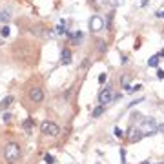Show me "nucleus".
Listing matches in <instances>:
<instances>
[{
	"mask_svg": "<svg viewBox=\"0 0 164 164\" xmlns=\"http://www.w3.org/2000/svg\"><path fill=\"white\" fill-rule=\"evenodd\" d=\"M20 157V146L17 142H9L6 148H4V159H6L7 164H15Z\"/></svg>",
	"mask_w": 164,
	"mask_h": 164,
	"instance_id": "f257e3e1",
	"label": "nucleus"
},
{
	"mask_svg": "<svg viewBox=\"0 0 164 164\" xmlns=\"http://www.w3.org/2000/svg\"><path fill=\"white\" fill-rule=\"evenodd\" d=\"M157 120L155 118H144L142 124H141V131L142 135H155L157 133Z\"/></svg>",
	"mask_w": 164,
	"mask_h": 164,
	"instance_id": "f03ea898",
	"label": "nucleus"
},
{
	"mask_svg": "<svg viewBox=\"0 0 164 164\" xmlns=\"http://www.w3.org/2000/svg\"><path fill=\"white\" fill-rule=\"evenodd\" d=\"M40 130H42V133H44V135H48V137H57L58 133H60V128H58L55 122H51V120H46V122H42Z\"/></svg>",
	"mask_w": 164,
	"mask_h": 164,
	"instance_id": "7ed1b4c3",
	"label": "nucleus"
},
{
	"mask_svg": "<svg viewBox=\"0 0 164 164\" xmlns=\"http://www.w3.org/2000/svg\"><path fill=\"white\" fill-rule=\"evenodd\" d=\"M89 29H91V31H102L104 29V20L100 17H91L89 18Z\"/></svg>",
	"mask_w": 164,
	"mask_h": 164,
	"instance_id": "20e7f679",
	"label": "nucleus"
},
{
	"mask_svg": "<svg viewBox=\"0 0 164 164\" xmlns=\"http://www.w3.org/2000/svg\"><path fill=\"white\" fill-rule=\"evenodd\" d=\"M111 100H113V91H111V88L102 89L100 95H98V102H100L102 106H106V104H108V102H111Z\"/></svg>",
	"mask_w": 164,
	"mask_h": 164,
	"instance_id": "39448f33",
	"label": "nucleus"
},
{
	"mask_svg": "<svg viewBox=\"0 0 164 164\" xmlns=\"http://www.w3.org/2000/svg\"><path fill=\"white\" fill-rule=\"evenodd\" d=\"M29 98H31L33 102H42L44 98V93L40 88H31V91H29Z\"/></svg>",
	"mask_w": 164,
	"mask_h": 164,
	"instance_id": "423d86ee",
	"label": "nucleus"
},
{
	"mask_svg": "<svg viewBox=\"0 0 164 164\" xmlns=\"http://www.w3.org/2000/svg\"><path fill=\"white\" fill-rule=\"evenodd\" d=\"M142 137H144V135H142L141 128H131V130H130V133H128V139H130L131 142H139Z\"/></svg>",
	"mask_w": 164,
	"mask_h": 164,
	"instance_id": "0eeeda50",
	"label": "nucleus"
},
{
	"mask_svg": "<svg viewBox=\"0 0 164 164\" xmlns=\"http://www.w3.org/2000/svg\"><path fill=\"white\" fill-rule=\"evenodd\" d=\"M60 60H62V64H71V51L69 49H62Z\"/></svg>",
	"mask_w": 164,
	"mask_h": 164,
	"instance_id": "6e6552de",
	"label": "nucleus"
},
{
	"mask_svg": "<svg viewBox=\"0 0 164 164\" xmlns=\"http://www.w3.org/2000/svg\"><path fill=\"white\" fill-rule=\"evenodd\" d=\"M33 126H35L33 118H26V120L22 122V128H24V130H26L27 133H29V131H33Z\"/></svg>",
	"mask_w": 164,
	"mask_h": 164,
	"instance_id": "1a4fd4ad",
	"label": "nucleus"
},
{
	"mask_svg": "<svg viewBox=\"0 0 164 164\" xmlns=\"http://www.w3.org/2000/svg\"><path fill=\"white\" fill-rule=\"evenodd\" d=\"M104 111H106V108H104L102 104H100V106H97V108H95V109H93V111H91V117H95V118H98V117H100V115H102Z\"/></svg>",
	"mask_w": 164,
	"mask_h": 164,
	"instance_id": "9d476101",
	"label": "nucleus"
},
{
	"mask_svg": "<svg viewBox=\"0 0 164 164\" xmlns=\"http://www.w3.org/2000/svg\"><path fill=\"white\" fill-rule=\"evenodd\" d=\"M9 20H11V15H9L7 11H0V22H2L4 26H6Z\"/></svg>",
	"mask_w": 164,
	"mask_h": 164,
	"instance_id": "9b49d317",
	"label": "nucleus"
},
{
	"mask_svg": "<svg viewBox=\"0 0 164 164\" xmlns=\"http://www.w3.org/2000/svg\"><path fill=\"white\" fill-rule=\"evenodd\" d=\"M148 66L150 68H157L159 66V55H153L150 60H148Z\"/></svg>",
	"mask_w": 164,
	"mask_h": 164,
	"instance_id": "f8f14e48",
	"label": "nucleus"
},
{
	"mask_svg": "<svg viewBox=\"0 0 164 164\" xmlns=\"http://www.w3.org/2000/svg\"><path fill=\"white\" fill-rule=\"evenodd\" d=\"M69 37H71V40L77 42V44L82 40V33H80V31H77V33H69Z\"/></svg>",
	"mask_w": 164,
	"mask_h": 164,
	"instance_id": "ddd939ff",
	"label": "nucleus"
},
{
	"mask_svg": "<svg viewBox=\"0 0 164 164\" xmlns=\"http://www.w3.org/2000/svg\"><path fill=\"white\" fill-rule=\"evenodd\" d=\"M11 102H13V97H6V98H4L2 102H0V108H2V109H4V108H7V106H9Z\"/></svg>",
	"mask_w": 164,
	"mask_h": 164,
	"instance_id": "4468645a",
	"label": "nucleus"
},
{
	"mask_svg": "<svg viewBox=\"0 0 164 164\" xmlns=\"http://www.w3.org/2000/svg\"><path fill=\"white\" fill-rule=\"evenodd\" d=\"M57 33H58V35H64V33H66V22H64V20L57 26Z\"/></svg>",
	"mask_w": 164,
	"mask_h": 164,
	"instance_id": "2eb2a0df",
	"label": "nucleus"
},
{
	"mask_svg": "<svg viewBox=\"0 0 164 164\" xmlns=\"http://www.w3.org/2000/svg\"><path fill=\"white\" fill-rule=\"evenodd\" d=\"M0 35H2L4 38H6V37H9V26H7V24H6V26H2V27H0Z\"/></svg>",
	"mask_w": 164,
	"mask_h": 164,
	"instance_id": "dca6fc26",
	"label": "nucleus"
},
{
	"mask_svg": "<svg viewBox=\"0 0 164 164\" xmlns=\"http://www.w3.org/2000/svg\"><path fill=\"white\" fill-rule=\"evenodd\" d=\"M109 4H111L113 7H120L122 4H124V0H109Z\"/></svg>",
	"mask_w": 164,
	"mask_h": 164,
	"instance_id": "f3484780",
	"label": "nucleus"
},
{
	"mask_svg": "<svg viewBox=\"0 0 164 164\" xmlns=\"http://www.w3.org/2000/svg\"><path fill=\"white\" fill-rule=\"evenodd\" d=\"M113 133H115V137H118V139H122V137H124V131H122L118 126L115 128V130H113Z\"/></svg>",
	"mask_w": 164,
	"mask_h": 164,
	"instance_id": "a211bd4d",
	"label": "nucleus"
},
{
	"mask_svg": "<svg viewBox=\"0 0 164 164\" xmlns=\"http://www.w3.org/2000/svg\"><path fill=\"white\" fill-rule=\"evenodd\" d=\"M44 161H46V164H55V159L51 155H48V153L44 155Z\"/></svg>",
	"mask_w": 164,
	"mask_h": 164,
	"instance_id": "6ab92c4d",
	"label": "nucleus"
},
{
	"mask_svg": "<svg viewBox=\"0 0 164 164\" xmlns=\"http://www.w3.org/2000/svg\"><path fill=\"white\" fill-rule=\"evenodd\" d=\"M106 78H108V73H100V75H98V82H106Z\"/></svg>",
	"mask_w": 164,
	"mask_h": 164,
	"instance_id": "aec40b11",
	"label": "nucleus"
},
{
	"mask_svg": "<svg viewBox=\"0 0 164 164\" xmlns=\"http://www.w3.org/2000/svg\"><path fill=\"white\" fill-rule=\"evenodd\" d=\"M157 78L159 80H164V69H157Z\"/></svg>",
	"mask_w": 164,
	"mask_h": 164,
	"instance_id": "412c9836",
	"label": "nucleus"
},
{
	"mask_svg": "<svg viewBox=\"0 0 164 164\" xmlns=\"http://www.w3.org/2000/svg\"><path fill=\"white\" fill-rule=\"evenodd\" d=\"M124 159H126V151L120 150V161H122V164H126V161H124Z\"/></svg>",
	"mask_w": 164,
	"mask_h": 164,
	"instance_id": "4be33fe9",
	"label": "nucleus"
},
{
	"mask_svg": "<svg viewBox=\"0 0 164 164\" xmlns=\"http://www.w3.org/2000/svg\"><path fill=\"white\" fill-rule=\"evenodd\" d=\"M155 15H157V17H159V18H164V9H159V11H157Z\"/></svg>",
	"mask_w": 164,
	"mask_h": 164,
	"instance_id": "5701e85b",
	"label": "nucleus"
},
{
	"mask_svg": "<svg viewBox=\"0 0 164 164\" xmlns=\"http://www.w3.org/2000/svg\"><path fill=\"white\" fill-rule=\"evenodd\" d=\"M128 82H130V77H128V75H126V77H124V78H122V84H124V88H126V86H128Z\"/></svg>",
	"mask_w": 164,
	"mask_h": 164,
	"instance_id": "b1692460",
	"label": "nucleus"
},
{
	"mask_svg": "<svg viewBox=\"0 0 164 164\" xmlns=\"http://www.w3.org/2000/svg\"><path fill=\"white\" fill-rule=\"evenodd\" d=\"M11 117H13L11 113H4V120H6V122H7V120H9V118H11Z\"/></svg>",
	"mask_w": 164,
	"mask_h": 164,
	"instance_id": "393cba45",
	"label": "nucleus"
},
{
	"mask_svg": "<svg viewBox=\"0 0 164 164\" xmlns=\"http://www.w3.org/2000/svg\"><path fill=\"white\" fill-rule=\"evenodd\" d=\"M157 133H164V124H162V126H159V128H157Z\"/></svg>",
	"mask_w": 164,
	"mask_h": 164,
	"instance_id": "a878e982",
	"label": "nucleus"
},
{
	"mask_svg": "<svg viewBox=\"0 0 164 164\" xmlns=\"http://www.w3.org/2000/svg\"><path fill=\"white\" fill-rule=\"evenodd\" d=\"M159 57H164V49H161V53H159Z\"/></svg>",
	"mask_w": 164,
	"mask_h": 164,
	"instance_id": "bb28decb",
	"label": "nucleus"
},
{
	"mask_svg": "<svg viewBox=\"0 0 164 164\" xmlns=\"http://www.w3.org/2000/svg\"><path fill=\"white\" fill-rule=\"evenodd\" d=\"M141 164H150V161H144V162H141Z\"/></svg>",
	"mask_w": 164,
	"mask_h": 164,
	"instance_id": "cd10ccee",
	"label": "nucleus"
},
{
	"mask_svg": "<svg viewBox=\"0 0 164 164\" xmlns=\"http://www.w3.org/2000/svg\"><path fill=\"white\" fill-rule=\"evenodd\" d=\"M159 164H164V162H159Z\"/></svg>",
	"mask_w": 164,
	"mask_h": 164,
	"instance_id": "c85d7f7f",
	"label": "nucleus"
}]
</instances>
